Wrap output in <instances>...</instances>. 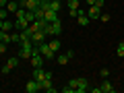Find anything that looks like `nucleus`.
I'll return each mask as SVG.
<instances>
[{
    "label": "nucleus",
    "mask_w": 124,
    "mask_h": 93,
    "mask_svg": "<svg viewBox=\"0 0 124 93\" xmlns=\"http://www.w3.org/2000/svg\"><path fill=\"white\" fill-rule=\"evenodd\" d=\"M68 85H70L72 89H75V93H85V91H89V81L87 79H70L68 81Z\"/></svg>",
    "instance_id": "f257e3e1"
},
{
    "label": "nucleus",
    "mask_w": 124,
    "mask_h": 93,
    "mask_svg": "<svg viewBox=\"0 0 124 93\" xmlns=\"http://www.w3.org/2000/svg\"><path fill=\"white\" fill-rule=\"evenodd\" d=\"M46 35H60L62 33V23H60V19H58V21H54V23H46Z\"/></svg>",
    "instance_id": "f03ea898"
},
{
    "label": "nucleus",
    "mask_w": 124,
    "mask_h": 93,
    "mask_svg": "<svg viewBox=\"0 0 124 93\" xmlns=\"http://www.w3.org/2000/svg\"><path fill=\"white\" fill-rule=\"evenodd\" d=\"M37 50H39V54L46 58V60H54V52H52V48H50V44L39 41V44H37Z\"/></svg>",
    "instance_id": "7ed1b4c3"
},
{
    "label": "nucleus",
    "mask_w": 124,
    "mask_h": 93,
    "mask_svg": "<svg viewBox=\"0 0 124 93\" xmlns=\"http://www.w3.org/2000/svg\"><path fill=\"white\" fill-rule=\"evenodd\" d=\"M25 91L27 93H37V91H41V87H39V83H37L35 79H31L29 83L25 85Z\"/></svg>",
    "instance_id": "20e7f679"
},
{
    "label": "nucleus",
    "mask_w": 124,
    "mask_h": 93,
    "mask_svg": "<svg viewBox=\"0 0 124 93\" xmlns=\"http://www.w3.org/2000/svg\"><path fill=\"white\" fill-rule=\"evenodd\" d=\"M31 64H33V68H41L44 66V56H41L39 52L33 54V56H31Z\"/></svg>",
    "instance_id": "39448f33"
},
{
    "label": "nucleus",
    "mask_w": 124,
    "mask_h": 93,
    "mask_svg": "<svg viewBox=\"0 0 124 93\" xmlns=\"http://www.w3.org/2000/svg\"><path fill=\"white\" fill-rule=\"evenodd\" d=\"M87 17L91 19V21H97V19L101 17V8H99V6H91L89 13H87Z\"/></svg>",
    "instance_id": "423d86ee"
},
{
    "label": "nucleus",
    "mask_w": 124,
    "mask_h": 93,
    "mask_svg": "<svg viewBox=\"0 0 124 93\" xmlns=\"http://www.w3.org/2000/svg\"><path fill=\"white\" fill-rule=\"evenodd\" d=\"M46 31H33V35H31V41L33 44H39V41H46Z\"/></svg>",
    "instance_id": "0eeeda50"
},
{
    "label": "nucleus",
    "mask_w": 124,
    "mask_h": 93,
    "mask_svg": "<svg viewBox=\"0 0 124 93\" xmlns=\"http://www.w3.org/2000/svg\"><path fill=\"white\" fill-rule=\"evenodd\" d=\"M44 19H46L48 23H54V21H58V13H56V10H46V13H44Z\"/></svg>",
    "instance_id": "6e6552de"
},
{
    "label": "nucleus",
    "mask_w": 124,
    "mask_h": 93,
    "mask_svg": "<svg viewBox=\"0 0 124 93\" xmlns=\"http://www.w3.org/2000/svg\"><path fill=\"white\" fill-rule=\"evenodd\" d=\"M0 41H4V44H13L10 31H4V29H0Z\"/></svg>",
    "instance_id": "1a4fd4ad"
},
{
    "label": "nucleus",
    "mask_w": 124,
    "mask_h": 93,
    "mask_svg": "<svg viewBox=\"0 0 124 93\" xmlns=\"http://www.w3.org/2000/svg\"><path fill=\"white\" fill-rule=\"evenodd\" d=\"M77 19H79V25H81V27H87L89 21H91V19H89L85 13H79V17H77Z\"/></svg>",
    "instance_id": "9d476101"
},
{
    "label": "nucleus",
    "mask_w": 124,
    "mask_h": 93,
    "mask_svg": "<svg viewBox=\"0 0 124 93\" xmlns=\"http://www.w3.org/2000/svg\"><path fill=\"white\" fill-rule=\"evenodd\" d=\"M19 6H21V4H19L17 0H10L8 4H6V10H8V13H17V10H19Z\"/></svg>",
    "instance_id": "9b49d317"
},
{
    "label": "nucleus",
    "mask_w": 124,
    "mask_h": 93,
    "mask_svg": "<svg viewBox=\"0 0 124 93\" xmlns=\"http://www.w3.org/2000/svg\"><path fill=\"white\" fill-rule=\"evenodd\" d=\"M15 27H17V31H23L25 27H29V23H27L25 19H17V21H15Z\"/></svg>",
    "instance_id": "f8f14e48"
},
{
    "label": "nucleus",
    "mask_w": 124,
    "mask_h": 93,
    "mask_svg": "<svg viewBox=\"0 0 124 93\" xmlns=\"http://www.w3.org/2000/svg\"><path fill=\"white\" fill-rule=\"evenodd\" d=\"M101 93H114V87H112L110 81H103L101 83Z\"/></svg>",
    "instance_id": "ddd939ff"
},
{
    "label": "nucleus",
    "mask_w": 124,
    "mask_h": 93,
    "mask_svg": "<svg viewBox=\"0 0 124 93\" xmlns=\"http://www.w3.org/2000/svg\"><path fill=\"white\" fill-rule=\"evenodd\" d=\"M33 79L35 81H44V66L41 68H33Z\"/></svg>",
    "instance_id": "4468645a"
},
{
    "label": "nucleus",
    "mask_w": 124,
    "mask_h": 93,
    "mask_svg": "<svg viewBox=\"0 0 124 93\" xmlns=\"http://www.w3.org/2000/svg\"><path fill=\"white\" fill-rule=\"evenodd\" d=\"M48 2H50V10H56V13L60 10V6H62L60 0H48Z\"/></svg>",
    "instance_id": "2eb2a0df"
},
{
    "label": "nucleus",
    "mask_w": 124,
    "mask_h": 93,
    "mask_svg": "<svg viewBox=\"0 0 124 93\" xmlns=\"http://www.w3.org/2000/svg\"><path fill=\"white\" fill-rule=\"evenodd\" d=\"M19 60H21L19 56H13V58H8V62H6V64H8L10 68H17V66H19Z\"/></svg>",
    "instance_id": "dca6fc26"
},
{
    "label": "nucleus",
    "mask_w": 124,
    "mask_h": 93,
    "mask_svg": "<svg viewBox=\"0 0 124 93\" xmlns=\"http://www.w3.org/2000/svg\"><path fill=\"white\" fill-rule=\"evenodd\" d=\"M50 48H52L54 54H58V52H60V41H58V39H52V41H50Z\"/></svg>",
    "instance_id": "f3484780"
},
{
    "label": "nucleus",
    "mask_w": 124,
    "mask_h": 93,
    "mask_svg": "<svg viewBox=\"0 0 124 93\" xmlns=\"http://www.w3.org/2000/svg\"><path fill=\"white\" fill-rule=\"evenodd\" d=\"M13 27H15L13 21H6V19L2 21V29H4V31H13Z\"/></svg>",
    "instance_id": "a211bd4d"
},
{
    "label": "nucleus",
    "mask_w": 124,
    "mask_h": 93,
    "mask_svg": "<svg viewBox=\"0 0 124 93\" xmlns=\"http://www.w3.org/2000/svg\"><path fill=\"white\" fill-rule=\"evenodd\" d=\"M25 21L29 23V25L35 21V15H33V10H27V13H25Z\"/></svg>",
    "instance_id": "6ab92c4d"
},
{
    "label": "nucleus",
    "mask_w": 124,
    "mask_h": 93,
    "mask_svg": "<svg viewBox=\"0 0 124 93\" xmlns=\"http://www.w3.org/2000/svg\"><path fill=\"white\" fill-rule=\"evenodd\" d=\"M44 13H46V10L41 8V6H37V8L33 10V15H35V21H37V19H44Z\"/></svg>",
    "instance_id": "aec40b11"
},
{
    "label": "nucleus",
    "mask_w": 124,
    "mask_h": 93,
    "mask_svg": "<svg viewBox=\"0 0 124 93\" xmlns=\"http://www.w3.org/2000/svg\"><path fill=\"white\" fill-rule=\"evenodd\" d=\"M56 60H58V64H60V66H64V64L68 62V56H66V54H60V56H58Z\"/></svg>",
    "instance_id": "412c9836"
},
{
    "label": "nucleus",
    "mask_w": 124,
    "mask_h": 93,
    "mask_svg": "<svg viewBox=\"0 0 124 93\" xmlns=\"http://www.w3.org/2000/svg\"><path fill=\"white\" fill-rule=\"evenodd\" d=\"M116 56H120V58H124V46L120 44L118 48H116Z\"/></svg>",
    "instance_id": "4be33fe9"
},
{
    "label": "nucleus",
    "mask_w": 124,
    "mask_h": 93,
    "mask_svg": "<svg viewBox=\"0 0 124 93\" xmlns=\"http://www.w3.org/2000/svg\"><path fill=\"white\" fill-rule=\"evenodd\" d=\"M68 8H79V0H68Z\"/></svg>",
    "instance_id": "5701e85b"
},
{
    "label": "nucleus",
    "mask_w": 124,
    "mask_h": 93,
    "mask_svg": "<svg viewBox=\"0 0 124 93\" xmlns=\"http://www.w3.org/2000/svg\"><path fill=\"white\" fill-rule=\"evenodd\" d=\"M6 17H8V10H6L4 6H2V8H0V19H2V21H4Z\"/></svg>",
    "instance_id": "b1692460"
},
{
    "label": "nucleus",
    "mask_w": 124,
    "mask_h": 93,
    "mask_svg": "<svg viewBox=\"0 0 124 93\" xmlns=\"http://www.w3.org/2000/svg\"><path fill=\"white\" fill-rule=\"evenodd\" d=\"M10 70H13V68H10V66H8V64H4V66L0 68V72H4V75H8V72H10Z\"/></svg>",
    "instance_id": "393cba45"
},
{
    "label": "nucleus",
    "mask_w": 124,
    "mask_h": 93,
    "mask_svg": "<svg viewBox=\"0 0 124 93\" xmlns=\"http://www.w3.org/2000/svg\"><path fill=\"white\" fill-rule=\"evenodd\" d=\"M99 75H101L103 79H108V77H110V70H108V68H101V70H99Z\"/></svg>",
    "instance_id": "a878e982"
},
{
    "label": "nucleus",
    "mask_w": 124,
    "mask_h": 93,
    "mask_svg": "<svg viewBox=\"0 0 124 93\" xmlns=\"http://www.w3.org/2000/svg\"><path fill=\"white\" fill-rule=\"evenodd\" d=\"M62 93H75V89L70 85H66V87H62Z\"/></svg>",
    "instance_id": "bb28decb"
},
{
    "label": "nucleus",
    "mask_w": 124,
    "mask_h": 93,
    "mask_svg": "<svg viewBox=\"0 0 124 93\" xmlns=\"http://www.w3.org/2000/svg\"><path fill=\"white\" fill-rule=\"evenodd\" d=\"M89 91L91 93H101V87H89Z\"/></svg>",
    "instance_id": "cd10ccee"
},
{
    "label": "nucleus",
    "mask_w": 124,
    "mask_h": 93,
    "mask_svg": "<svg viewBox=\"0 0 124 93\" xmlns=\"http://www.w3.org/2000/svg\"><path fill=\"white\" fill-rule=\"evenodd\" d=\"M44 79H48V81H52V72H50V70H44Z\"/></svg>",
    "instance_id": "c85d7f7f"
},
{
    "label": "nucleus",
    "mask_w": 124,
    "mask_h": 93,
    "mask_svg": "<svg viewBox=\"0 0 124 93\" xmlns=\"http://www.w3.org/2000/svg\"><path fill=\"white\" fill-rule=\"evenodd\" d=\"M103 4H106L103 0H95V4H93V6H99V8H103Z\"/></svg>",
    "instance_id": "c756f323"
},
{
    "label": "nucleus",
    "mask_w": 124,
    "mask_h": 93,
    "mask_svg": "<svg viewBox=\"0 0 124 93\" xmlns=\"http://www.w3.org/2000/svg\"><path fill=\"white\" fill-rule=\"evenodd\" d=\"M87 2H89V4H91V6H93V4H95V0H87Z\"/></svg>",
    "instance_id": "7c9ffc66"
},
{
    "label": "nucleus",
    "mask_w": 124,
    "mask_h": 93,
    "mask_svg": "<svg viewBox=\"0 0 124 93\" xmlns=\"http://www.w3.org/2000/svg\"><path fill=\"white\" fill-rule=\"evenodd\" d=\"M0 29H2V19H0Z\"/></svg>",
    "instance_id": "2f4dec72"
},
{
    "label": "nucleus",
    "mask_w": 124,
    "mask_h": 93,
    "mask_svg": "<svg viewBox=\"0 0 124 93\" xmlns=\"http://www.w3.org/2000/svg\"><path fill=\"white\" fill-rule=\"evenodd\" d=\"M39 2H46V0H39Z\"/></svg>",
    "instance_id": "473e14b6"
},
{
    "label": "nucleus",
    "mask_w": 124,
    "mask_h": 93,
    "mask_svg": "<svg viewBox=\"0 0 124 93\" xmlns=\"http://www.w3.org/2000/svg\"><path fill=\"white\" fill-rule=\"evenodd\" d=\"M120 44H122V46H124V41H120Z\"/></svg>",
    "instance_id": "72a5a7b5"
},
{
    "label": "nucleus",
    "mask_w": 124,
    "mask_h": 93,
    "mask_svg": "<svg viewBox=\"0 0 124 93\" xmlns=\"http://www.w3.org/2000/svg\"><path fill=\"white\" fill-rule=\"evenodd\" d=\"M8 2H10V0H8Z\"/></svg>",
    "instance_id": "f704fd0d"
}]
</instances>
